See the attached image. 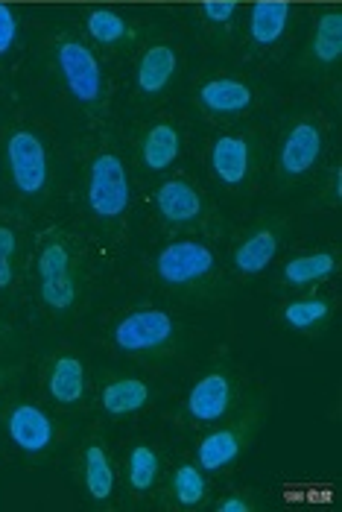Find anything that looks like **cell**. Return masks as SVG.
<instances>
[{"mask_svg":"<svg viewBox=\"0 0 342 512\" xmlns=\"http://www.w3.org/2000/svg\"><path fill=\"white\" fill-rule=\"evenodd\" d=\"M170 489H173V495H176V501H179L182 507H196V504H202V498H205V492H208L202 469H196V466H190V463L179 466V469L173 472Z\"/></svg>","mask_w":342,"mask_h":512,"instance_id":"obj_23","label":"cell"},{"mask_svg":"<svg viewBox=\"0 0 342 512\" xmlns=\"http://www.w3.org/2000/svg\"><path fill=\"white\" fill-rule=\"evenodd\" d=\"M147 401H150V387L141 378H120V381L106 384L103 390V407L112 416L138 413L141 407H147Z\"/></svg>","mask_w":342,"mask_h":512,"instance_id":"obj_17","label":"cell"},{"mask_svg":"<svg viewBox=\"0 0 342 512\" xmlns=\"http://www.w3.org/2000/svg\"><path fill=\"white\" fill-rule=\"evenodd\" d=\"M38 290L47 308L68 311L76 302V281L71 273V252L62 240L44 243L38 255Z\"/></svg>","mask_w":342,"mask_h":512,"instance_id":"obj_3","label":"cell"},{"mask_svg":"<svg viewBox=\"0 0 342 512\" xmlns=\"http://www.w3.org/2000/svg\"><path fill=\"white\" fill-rule=\"evenodd\" d=\"M170 337H173V319L155 308L135 311L114 328V346L129 355L161 349L164 343H170Z\"/></svg>","mask_w":342,"mask_h":512,"instance_id":"obj_6","label":"cell"},{"mask_svg":"<svg viewBox=\"0 0 342 512\" xmlns=\"http://www.w3.org/2000/svg\"><path fill=\"white\" fill-rule=\"evenodd\" d=\"M252 510V504L249 501H243V498H226L223 504H220V512H249Z\"/></svg>","mask_w":342,"mask_h":512,"instance_id":"obj_30","label":"cell"},{"mask_svg":"<svg viewBox=\"0 0 342 512\" xmlns=\"http://www.w3.org/2000/svg\"><path fill=\"white\" fill-rule=\"evenodd\" d=\"M6 428L24 454H41L53 442V422L36 404H18L6 419Z\"/></svg>","mask_w":342,"mask_h":512,"instance_id":"obj_8","label":"cell"},{"mask_svg":"<svg viewBox=\"0 0 342 512\" xmlns=\"http://www.w3.org/2000/svg\"><path fill=\"white\" fill-rule=\"evenodd\" d=\"M179 147H182V138H179L176 126L155 123L150 132L144 135L141 156H144V164L150 170H167L176 161V156H179Z\"/></svg>","mask_w":342,"mask_h":512,"instance_id":"obj_16","label":"cell"},{"mask_svg":"<svg viewBox=\"0 0 342 512\" xmlns=\"http://www.w3.org/2000/svg\"><path fill=\"white\" fill-rule=\"evenodd\" d=\"M240 454V436L234 431H211L199 442L196 448V460L202 472H220L228 463H234Z\"/></svg>","mask_w":342,"mask_h":512,"instance_id":"obj_18","label":"cell"},{"mask_svg":"<svg viewBox=\"0 0 342 512\" xmlns=\"http://www.w3.org/2000/svg\"><path fill=\"white\" fill-rule=\"evenodd\" d=\"M334 270H337V258L331 252H307V255L287 261L284 278L293 287H307V284H316V281L328 278Z\"/></svg>","mask_w":342,"mask_h":512,"instance_id":"obj_20","label":"cell"},{"mask_svg":"<svg viewBox=\"0 0 342 512\" xmlns=\"http://www.w3.org/2000/svg\"><path fill=\"white\" fill-rule=\"evenodd\" d=\"M275 252H278V237H275V232L258 229L255 235H249L240 246H237V252H234V267H237L240 273H249V276L264 273L266 267L272 264Z\"/></svg>","mask_w":342,"mask_h":512,"instance_id":"obj_15","label":"cell"},{"mask_svg":"<svg viewBox=\"0 0 342 512\" xmlns=\"http://www.w3.org/2000/svg\"><path fill=\"white\" fill-rule=\"evenodd\" d=\"M88 205L97 217L114 220L129 205V176L114 153L94 156L88 167Z\"/></svg>","mask_w":342,"mask_h":512,"instance_id":"obj_1","label":"cell"},{"mask_svg":"<svg viewBox=\"0 0 342 512\" xmlns=\"http://www.w3.org/2000/svg\"><path fill=\"white\" fill-rule=\"evenodd\" d=\"M176 50L170 44H152L144 50L138 68H135V85L141 94H158L170 85V79L176 74Z\"/></svg>","mask_w":342,"mask_h":512,"instance_id":"obj_10","label":"cell"},{"mask_svg":"<svg viewBox=\"0 0 342 512\" xmlns=\"http://www.w3.org/2000/svg\"><path fill=\"white\" fill-rule=\"evenodd\" d=\"M211 167L226 185H240L249 173V144L240 135H223L211 147Z\"/></svg>","mask_w":342,"mask_h":512,"instance_id":"obj_13","label":"cell"},{"mask_svg":"<svg viewBox=\"0 0 342 512\" xmlns=\"http://www.w3.org/2000/svg\"><path fill=\"white\" fill-rule=\"evenodd\" d=\"M155 205L167 223H190L202 214V197L185 179H170L158 188Z\"/></svg>","mask_w":342,"mask_h":512,"instance_id":"obj_11","label":"cell"},{"mask_svg":"<svg viewBox=\"0 0 342 512\" xmlns=\"http://www.w3.org/2000/svg\"><path fill=\"white\" fill-rule=\"evenodd\" d=\"M202 12L214 21V24H226L234 15V0H205Z\"/></svg>","mask_w":342,"mask_h":512,"instance_id":"obj_29","label":"cell"},{"mask_svg":"<svg viewBox=\"0 0 342 512\" xmlns=\"http://www.w3.org/2000/svg\"><path fill=\"white\" fill-rule=\"evenodd\" d=\"M15 232L0 226V290L12 284V255H15Z\"/></svg>","mask_w":342,"mask_h":512,"instance_id":"obj_27","label":"cell"},{"mask_svg":"<svg viewBox=\"0 0 342 512\" xmlns=\"http://www.w3.org/2000/svg\"><path fill=\"white\" fill-rule=\"evenodd\" d=\"M231 404V384L226 375H205L188 395V413L196 422H217Z\"/></svg>","mask_w":342,"mask_h":512,"instance_id":"obj_9","label":"cell"},{"mask_svg":"<svg viewBox=\"0 0 342 512\" xmlns=\"http://www.w3.org/2000/svg\"><path fill=\"white\" fill-rule=\"evenodd\" d=\"M56 65L62 71V79L68 91L74 94L79 103H97L103 91V71L97 56L79 44V41H62L56 50Z\"/></svg>","mask_w":342,"mask_h":512,"instance_id":"obj_4","label":"cell"},{"mask_svg":"<svg viewBox=\"0 0 342 512\" xmlns=\"http://www.w3.org/2000/svg\"><path fill=\"white\" fill-rule=\"evenodd\" d=\"M85 30H88L91 39L100 41V44H117L126 36V21L112 9H94L85 18Z\"/></svg>","mask_w":342,"mask_h":512,"instance_id":"obj_25","label":"cell"},{"mask_svg":"<svg viewBox=\"0 0 342 512\" xmlns=\"http://www.w3.org/2000/svg\"><path fill=\"white\" fill-rule=\"evenodd\" d=\"M331 314V302L328 299H319V296H310V299H296L284 308V319L287 325H293L296 331H307L313 325H319L322 319H328Z\"/></svg>","mask_w":342,"mask_h":512,"instance_id":"obj_24","label":"cell"},{"mask_svg":"<svg viewBox=\"0 0 342 512\" xmlns=\"http://www.w3.org/2000/svg\"><path fill=\"white\" fill-rule=\"evenodd\" d=\"M85 489L94 501H106L114 492V469L103 445H88L85 451Z\"/></svg>","mask_w":342,"mask_h":512,"instance_id":"obj_21","label":"cell"},{"mask_svg":"<svg viewBox=\"0 0 342 512\" xmlns=\"http://www.w3.org/2000/svg\"><path fill=\"white\" fill-rule=\"evenodd\" d=\"M18 36V18L9 3H0V56H6Z\"/></svg>","mask_w":342,"mask_h":512,"instance_id":"obj_28","label":"cell"},{"mask_svg":"<svg viewBox=\"0 0 342 512\" xmlns=\"http://www.w3.org/2000/svg\"><path fill=\"white\" fill-rule=\"evenodd\" d=\"M199 103L214 115H237L252 106V88L240 79H211L199 88Z\"/></svg>","mask_w":342,"mask_h":512,"instance_id":"obj_12","label":"cell"},{"mask_svg":"<svg viewBox=\"0 0 342 512\" xmlns=\"http://www.w3.org/2000/svg\"><path fill=\"white\" fill-rule=\"evenodd\" d=\"M290 21V3L287 0H258L249 12V33L258 44H275L284 36Z\"/></svg>","mask_w":342,"mask_h":512,"instance_id":"obj_14","label":"cell"},{"mask_svg":"<svg viewBox=\"0 0 342 512\" xmlns=\"http://www.w3.org/2000/svg\"><path fill=\"white\" fill-rule=\"evenodd\" d=\"M155 270L164 284H173V287L193 284L214 270V252L196 240H176L158 252Z\"/></svg>","mask_w":342,"mask_h":512,"instance_id":"obj_5","label":"cell"},{"mask_svg":"<svg viewBox=\"0 0 342 512\" xmlns=\"http://www.w3.org/2000/svg\"><path fill=\"white\" fill-rule=\"evenodd\" d=\"M319 153H322V132H319L316 123L304 120V123H296L287 132L281 156H278V167L287 176H302L316 164Z\"/></svg>","mask_w":342,"mask_h":512,"instance_id":"obj_7","label":"cell"},{"mask_svg":"<svg viewBox=\"0 0 342 512\" xmlns=\"http://www.w3.org/2000/svg\"><path fill=\"white\" fill-rule=\"evenodd\" d=\"M6 161H9V173L15 188L24 197H36L47 188V150L41 144L36 132L18 129L9 135L6 141Z\"/></svg>","mask_w":342,"mask_h":512,"instance_id":"obj_2","label":"cell"},{"mask_svg":"<svg viewBox=\"0 0 342 512\" xmlns=\"http://www.w3.org/2000/svg\"><path fill=\"white\" fill-rule=\"evenodd\" d=\"M50 395L59 404H76L85 393V369L76 357H59L50 369Z\"/></svg>","mask_w":342,"mask_h":512,"instance_id":"obj_19","label":"cell"},{"mask_svg":"<svg viewBox=\"0 0 342 512\" xmlns=\"http://www.w3.org/2000/svg\"><path fill=\"white\" fill-rule=\"evenodd\" d=\"M158 477V454L150 445H138L129 454V483L135 492H147Z\"/></svg>","mask_w":342,"mask_h":512,"instance_id":"obj_26","label":"cell"},{"mask_svg":"<svg viewBox=\"0 0 342 512\" xmlns=\"http://www.w3.org/2000/svg\"><path fill=\"white\" fill-rule=\"evenodd\" d=\"M310 47H313V56L322 62V65H331V62H337L342 56V12H325L322 18H319V24H316V30H313V41H310Z\"/></svg>","mask_w":342,"mask_h":512,"instance_id":"obj_22","label":"cell"}]
</instances>
